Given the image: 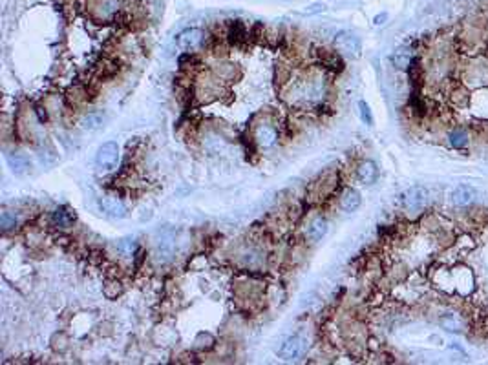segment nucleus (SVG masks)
<instances>
[{
    "instance_id": "obj_2",
    "label": "nucleus",
    "mask_w": 488,
    "mask_h": 365,
    "mask_svg": "<svg viewBox=\"0 0 488 365\" xmlns=\"http://www.w3.org/2000/svg\"><path fill=\"white\" fill-rule=\"evenodd\" d=\"M400 201H402L406 210L417 212V210H422L428 203V192L424 190L422 186H412L402 194Z\"/></svg>"
},
{
    "instance_id": "obj_12",
    "label": "nucleus",
    "mask_w": 488,
    "mask_h": 365,
    "mask_svg": "<svg viewBox=\"0 0 488 365\" xmlns=\"http://www.w3.org/2000/svg\"><path fill=\"white\" fill-rule=\"evenodd\" d=\"M340 206H342V210H345V212H355L361 206V194L357 190H353V188L345 190L342 199H340Z\"/></svg>"
},
{
    "instance_id": "obj_13",
    "label": "nucleus",
    "mask_w": 488,
    "mask_h": 365,
    "mask_svg": "<svg viewBox=\"0 0 488 365\" xmlns=\"http://www.w3.org/2000/svg\"><path fill=\"white\" fill-rule=\"evenodd\" d=\"M8 163H9V166L13 168V172H17V174H24V172H28L31 168L28 157H24L20 153H9Z\"/></svg>"
},
{
    "instance_id": "obj_24",
    "label": "nucleus",
    "mask_w": 488,
    "mask_h": 365,
    "mask_svg": "<svg viewBox=\"0 0 488 365\" xmlns=\"http://www.w3.org/2000/svg\"><path fill=\"white\" fill-rule=\"evenodd\" d=\"M324 9H325L324 4H313L309 9H306V15H315V13H320V11H324Z\"/></svg>"
},
{
    "instance_id": "obj_14",
    "label": "nucleus",
    "mask_w": 488,
    "mask_h": 365,
    "mask_svg": "<svg viewBox=\"0 0 488 365\" xmlns=\"http://www.w3.org/2000/svg\"><path fill=\"white\" fill-rule=\"evenodd\" d=\"M410 79H412V84L415 90H419L422 86V79H424V71H422V66L419 59H412V64H410Z\"/></svg>"
},
{
    "instance_id": "obj_21",
    "label": "nucleus",
    "mask_w": 488,
    "mask_h": 365,
    "mask_svg": "<svg viewBox=\"0 0 488 365\" xmlns=\"http://www.w3.org/2000/svg\"><path fill=\"white\" fill-rule=\"evenodd\" d=\"M0 225H2V228H4L6 232H8V230H11V228L17 225L15 216H11L9 212H4V214H2V217H0Z\"/></svg>"
},
{
    "instance_id": "obj_9",
    "label": "nucleus",
    "mask_w": 488,
    "mask_h": 365,
    "mask_svg": "<svg viewBox=\"0 0 488 365\" xmlns=\"http://www.w3.org/2000/svg\"><path fill=\"white\" fill-rule=\"evenodd\" d=\"M73 221H75V214L72 212V210H68L66 206L57 208L52 216V223L59 228H70L73 225Z\"/></svg>"
},
{
    "instance_id": "obj_6",
    "label": "nucleus",
    "mask_w": 488,
    "mask_h": 365,
    "mask_svg": "<svg viewBox=\"0 0 488 365\" xmlns=\"http://www.w3.org/2000/svg\"><path fill=\"white\" fill-rule=\"evenodd\" d=\"M99 205H101V208H103V212H105L106 216H110V217H117V219H121V217H125V216H127V208H125V205H123L117 198H110V196H106V198H103L101 201H99Z\"/></svg>"
},
{
    "instance_id": "obj_1",
    "label": "nucleus",
    "mask_w": 488,
    "mask_h": 365,
    "mask_svg": "<svg viewBox=\"0 0 488 365\" xmlns=\"http://www.w3.org/2000/svg\"><path fill=\"white\" fill-rule=\"evenodd\" d=\"M335 48H337L338 53L347 55V57H357V55H361L362 44H361V38L357 37L355 33L342 31V33H338L337 38H335Z\"/></svg>"
},
{
    "instance_id": "obj_20",
    "label": "nucleus",
    "mask_w": 488,
    "mask_h": 365,
    "mask_svg": "<svg viewBox=\"0 0 488 365\" xmlns=\"http://www.w3.org/2000/svg\"><path fill=\"white\" fill-rule=\"evenodd\" d=\"M325 64H327V68L335 69V71H342V68H344V64H342V61H340V57H337L335 53H331V55L325 57Z\"/></svg>"
},
{
    "instance_id": "obj_22",
    "label": "nucleus",
    "mask_w": 488,
    "mask_h": 365,
    "mask_svg": "<svg viewBox=\"0 0 488 365\" xmlns=\"http://www.w3.org/2000/svg\"><path fill=\"white\" fill-rule=\"evenodd\" d=\"M359 108H361V115H362V121L366 122V124H373V115H371V110H369V106L364 102V100H361L359 102Z\"/></svg>"
},
{
    "instance_id": "obj_3",
    "label": "nucleus",
    "mask_w": 488,
    "mask_h": 365,
    "mask_svg": "<svg viewBox=\"0 0 488 365\" xmlns=\"http://www.w3.org/2000/svg\"><path fill=\"white\" fill-rule=\"evenodd\" d=\"M95 163L101 170H113L119 163V148L115 143H105L97 150Z\"/></svg>"
},
{
    "instance_id": "obj_11",
    "label": "nucleus",
    "mask_w": 488,
    "mask_h": 365,
    "mask_svg": "<svg viewBox=\"0 0 488 365\" xmlns=\"http://www.w3.org/2000/svg\"><path fill=\"white\" fill-rule=\"evenodd\" d=\"M325 234H327V221L324 219V217H316V219L309 225L307 237L313 241V243H316V241H320Z\"/></svg>"
},
{
    "instance_id": "obj_25",
    "label": "nucleus",
    "mask_w": 488,
    "mask_h": 365,
    "mask_svg": "<svg viewBox=\"0 0 488 365\" xmlns=\"http://www.w3.org/2000/svg\"><path fill=\"white\" fill-rule=\"evenodd\" d=\"M386 18H388V15H386V13H380V15L375 17V24H377V26H380V24H384V20H386Z\"/></svg>"
},
{
    "instance_id": "obj_17",
    "label": "nucleus",
    "mask_w": 488,
    "mask_h": 365,
    "mask_svg": "<svg viewBox=\"0 0 488 365\" xmlns=\"http://www.w3.org/2000/svg\"><path fill=\"white\" fill-rule=\"evenodd\" d=\"M117 250H119V254L123 258H132L135 252V241L134 239H123L117 245Z\"/></svg>"
},
{
    "instance_id": "obj_8",
    "label": "nucleus",
    "mask_w": 488,
    "mask_h": 365,
    "mask_svg": "<svg viewBox=\"0 0 488 365\" xmlns=\"http://www.w3.org/2000/svg\"><path fill=\"white\" fill-rule=\"evenodd\" d=\"M278 139V133L276 130L272 128V126H267V124H263L260 128L256 130V143L262 146V148H269L276 143Z\"/></svg>"
},
{
    "instance_id": "obj_18",
    "label": "nucleus",
    "mask_w": 488,
    "mask_h": 365,
    "mask_svg": "<svg viewBox=\"0 0 488 365\" xmlns=\"http://www.w3.org/2000/svg\"><path fill=\"white\" fill-rule=\"evenodd\" d=\"M101 124H103V117H101V115H95V114H90L88 117H84V121H83V126L86 130H97V128H101Z\"/></svg>"
},
{
    "instance_id": "obj_15",
    "label": "nucleus",
    "mask_w": 488,
    "mask_h": 365,
    "mask_svg": "<svg viewBox=\"0 0 488 365\" xmlns=\"http://www.w3.org/2000/svg\"><path fill=\"white\" fill-rule=\"evenodd\" d=\"M450 143H452V146L457 148V150L465 148V146L468 145V137H466L465 130H453L450 133Z\"/></svg>"
},
{
    "instance_id": "obj_19",
    "label": "nucleus",
    "mask_w": 488,
    "mask_h": 365,
    "mask_svg": "<svg viewBox=\"0 0 488 365\" xmlns=\"http://www.w3.org/2000/svg\"><path fill=\"white\" fill-rule=\"evenodd\" d=\"M117 8H119V0H103L101 13H103V17H110L117 11Z\"/></svg>"
},
{
    "instance_id": "obj_16",
    "label": "nucleus",
    "mask_w": 488,
    "mask_h": 365,
    "mask_svg": "<svg viewBox=\"0 0 488 365\" xmlns=\"http://www.w3.org/2000/svg\"><path fill=\"white\" fill-rule=\"evenodd\" d=\"M245 35H247V31H245L243 22H241V20H234V22L231 24V31H229L231 40H233V42H238V40H241Z\"/></svg>"
},
{
    "instance_id": "obj_23",
    "label": "nucleus",
    "mask_w": 488,
    "mask_h": 365,
    "mask_svg": "<svg viewBox=\"0 0 488 365\" xmlns=\"http://www.w3.org/2000/svg\"><path fill=\"white\" fill-rule=\"evenodd\" d=\"M393 64L398 66V68H410L412 64V57H406V55H393Z\"/></svg>"
},
{
    "instance_id": "obj_4",
    "label": "nucleus",
    "mask_w": 488,
    "mask_h": 365,
    "mask_svg": "<svg viewBox=\"0 0 488 365\" xmlns=\"http://www.w3.org/2000/svg\"><path fill=\"white\" fill-rule=\"evenodd\" d=\"M203 38H205V33L199 28H188V30L181 31L176 42L180 46L183 51H194L198 50L199 46L203 44Z\"/></svg>"
},
{
    "instance_id": "obj_7",
    "label": "nucleus",
    "mask_w": 488,
    "mask_h": 365,
    "mask_svg": "<svg viewBox=\"0 0 488 365\" xmlns=\"http://www.w3.org/2000/svg\"><path fill=\"white\" fill-rule=\"evenodd\" d=\"M452 198H453V203L459 206H468L473 203V199H475V190H473L472 186H468V184H459L457 188L453 190L452 194Z\"/></svg>"
},
{
    "instance_id": "obj_10",
    "label": "nucleus",
    "mask_w": 488,
    "mask_h": 365,
    "mask_svg": "<svg viewBox=\"0 0 488 365\" xmlns=\"http://www.w3.org/2000/svg\"><path fill=\"white\" fill-rule=\"evenodd\" d=\"M359 179L362 182H366V184H371V182L377 181V177H379V168L373 161H364L361 166H359Z\"/></svg>"
},
{
    "instance_id": "obj_5",
    "label": "nucleus",
    "mask_w": 488,
    "mask_h": 365,
    "mask_svg": "<svg viewBox=\"0 0 488 365\" xmlns=\"http://www.w3.org/2000/svg\"><path fill=\"white\" fill-rule=\"evenodd\" d=\"M306 347H307V343H306V340H304L302 336H293V338H289V340L282 345V349H280V358H284L287 362L296 360V358H300L302 354H304Z\"/></svg>"
}]
</instances>
